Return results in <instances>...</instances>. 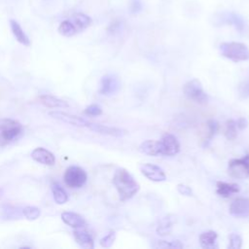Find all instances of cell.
Listing matches in <instances>:
<instances>
[{
  "label": "cell",
  "instance_id": "6da1fadb",
  "mask_svg": "<svg viewBox=\"0 0 249 249\" xmlns=\"http://www.w3.org/2000/svg\"><path fill=\"white\" fill-rule=\"evenodd\" d=\"M113 184L119 194L121 200L133 197L139 191L140 186L133 176L124 168H118L113 177Z\"/></svg>",
  "mask_w": 249,
  "mask_h": 249
},
{
  "label": "cell",
  "instance_id": "7a4b0ae2",
  "mask_svg": "<svg viewBox=\"0 0 249 249\" xmlns=\"http://www.w3.org/2000/svg\"><path fill=\"white\" fill-rule=\"evenodd\" d=\"M219 50L224 57L234 62L249 59V48L240 42H224L220 44Z\"/></svg>",
  "mask_w": 249,
  "mask_h": 249
},
{
  "label": "cell",
  "instance_id": "3957f363",
  "mask_svg": "<svg viewBox=\"0 0 249 249\" xmlns=\"http://www.w3.org/2000/svg\"><path fill=\"white\" fill-rule=\"evenodd\" d=\"M22 131L23 127L18 121L0 119V146H5L16 140Z\"/></svg>",
  "mask_w": 249,
  "mask_h": 249
},
{
  "label": "cell",
  "instance_id": "277c9868",
  "mask_svg": "<svg viewBox=\"0 0 249 249\" xmlns=\"http://www.w3.org/2000/svg\"><path fill=\"white\" fill-rule=\"evenodd\" d=\"M183 92L187 98L198 104H205L208 101V96L204 91L199 80L192 79L183 87Z\"/></svg>",
  "mask_w": 249,
  "mask_h": 249
},
{
  "label": "cell",
  "instance_id": "5b68a950",
  "mask_svg": "<svg viewBox=\"0 0 249 249\" xmlns=\"http://www.w3.org/2000/svg\"><path fill=\"white\" fill-rule=\"evenodd\" d=\"M63 179L65 184L73 189L83 187L88 179L87 172L80 166L71 165L66 168Z\"/></svg>",
  "mask_w": 249,
  "mask_h": 249
},
{
  "label": "cell",
  "instance_id": "8992f818",
  "mask_svg": "<svg viewBox=\"0 0 249 249\" xmlns=\"http://www.w3.org/2000/svg\"><path fill=\"white\" fill-rule=\"evenodd\" d=\"M229 174L237 179H245L249 177V154L239 159H232L228 165Z\"/></svg>",
  "mask_w": 249,
  "mask_h": 249
},
{
  "label": "cell",
  "instance_id": "52a82bcc",
  "mask_svg": "<svg viewBox=\"0 0 249 249\" xmlns=\"http://www.w3.org/2000/svg\"><path fill=\"white\" fill-rule=\"evenodd\" d=\"M219 23L217 24H228V25H233L234 28L239 31L243 32L245 29V22L243 18L235 13V12H224L217 16V19Z\"/></svg>",
  "mask_w": 249,
  "mask_h": 249
},
{
  "label": "cell",
  "instance_id": "ba28073f",
  "mask_svg": "<svg viewBox=\"0 0 249 249\" xmlns=\"http://www.w3.org/2000/svg\"><path fill=\"white\" fill-rule=\"evenodd\" d=\"M160 141L161 145V155L172 157L179 153L180 143L175 135L166 132L162 135Z\"/></svg>",
  "mask_w": 249,
  "mask_h": 249
},
{
  "label": "cell",
  "instance_id": "9c48e42d",
  "mask_svg": "<svg viewBox=\"0 0 249 249\" xmlns=\"http://www.w3.org/2000/svg\"><path fill=\"white\" fill-rule=\"evenodd\" d=\"M121 89V82L114 75H105L100 81L99 92L104 95H112L117 93Z\"/></svg>",
  "mask_w": 249,
  "mask_h": 249
},
{
  "label": "cell",
  "instance_id": "30bf717a",
  "mask_svg": "<svg viewBox=\"0 0 249 249\" xmlns=\"http://www.w3.org/2000/svg\"><path fill=\"white\" fill-rule=\"evenodd\" d=\"M139 168L142 174L153 182H162V181H165L166 179V176L163 170L156 164L143 163L139 166Z\"/></svg>",
  "mask_w": 249,
  "mask_h": 249
},
{
  "label": "cell",
  "instance_id": "8fae6325",
  "mask_svg": "<svg viewBox=\"0 0 249 249\" xmlns=\"http://www.w3.org/2000/svg\"><path fill=\"white\" fill-rule=\"evenodd\" d=\"M229 211L231 215L237 218L249 217V198L237 197L230 205Z\"/></svg>",
  "mask_w": 249,
  "mask_h": 249
},
{
  "label": "cell",
  "instance_id": "7c38bea8",
  "mask_svg": "<svg viewBox=\"0 0 249 249\" xmlns=\"http://www.w3.org/2000/svg\"><path fill=\"white\" fill-rule=\"evenodd\" d=\"M49 115L55 120H58L60 122H63L68 124L75 125V126H87V124L89 123L88 121H86L83 118H80V117L72 115V114H68L66 112L52 111L49 113Z\"/></svg>",
  "mask_w": 249,
  "mask_h": 249
},
{
  "label": "cell",
  "instance_id": "4fadbf2b",
  "mask_svg": "<svg viewBox=\"0 0 249 249\" xmlns=\"http://www.w3.org/2000/svg\"><path fill=\"white\" fill-rule=\"evenodd\" d=\"M87 127L94 132L104 134V135L116 136V137L124 136L126 133V131L124 129H122L119 127L109 126V125H105V124H93V123H89V122L88 123Z\"/></svg>",
  "mask_w": 249,
  "mask_h": 249
},
{
  "label": "cell",
  "instance_id": "5bb4252c",
  "mask_svg": "<svg viewBox=\"0 0 249 249\" xmlns=\"http://www.w3.org/2000/svg\"><path fill=\"white\" fill-rule=\"evenodd\" d=\"M31 158L35 161L45 164V165H53L55 163V158H54L53 154L51 153L49 150L42 148V147L35 148L31 152Z\"/></svg>",
  "mask_w": 249,
  "mask_h": 249
},
{
  "label": "cell",
  "instance_id": "9a60e30c",
  "mask_svg": "<svg viewBox=\"0 0 249 249\" xmlns=\"http://www.w3.org/2000/svg\"><path fill=\"white\" fill-rule=\"evenodd\" d=\"M73 235H74L76 242L81 247H83L85 249H92L94 247L93 237L91 236V234L89 231L82 230V228L74 230Z\"/></svg>",
  "mask_w": 249,
  "mask_h": 249
},
{
  "label": "cell",
  "instance_id": "2e32d148",
  "mask_svg": "<svg viewBox=\"0 0 249 249\" xmlns=\"http://www.w3.org/2000/svg\"><path fill=\"white\" fill-rule=\"evenodd\" d=\"M62 221L69 227L74 229L84 228L86 226V221L83 216L72 211H65L61 214Z\"/></svg>",
  "mask_w": 249,
  "mask_h": 249
},
{
  "label": "cell",
  "instance_id": "e0dca14e",
  "mask_svg": "<svg viewBox=\"0 0 249 249\" xmlns=\"http://www.w3.org/2000/svg\"><path fill=\"white\" fill-rule=\"evenodd\" d=\"M139 151L148 156H159L161 155V145L160 141L158 140H145L139 146Z\"/></svg>",
  "mask_w": 249,
  "mask_h": 249
},
{
  "label": "cell",
  "instance_id": "ac0fdd59",
  "mask_svg": "<svg viewBox=\"0 0 249 249\" xmlns=\"http://www.w3.org/2000/svg\"><path fill=\"white\" fill-rule=\"evenodd\" d=\"M217 194L222 197H230L231 195L239 192V186L235 183H228L224 181H218L216 184Z\"/></svg>",
  "mask_w": 249,
  "mask_h": 249
},
{
  "label": "cell",
  "instance_id": "d6986e66",
  "mask_svg": "<svg viewBox=\"0 0 249 249\" xmlns=\"http://www.w3.org/2000/svg\"><path fill=\"white\" fill-rule=\"evenodd\" d=\"M217 237H218V234L214 231H207L202 232L199 235L200 246L202 248H205V249L218 248Z\"/></svg>",
  "mask_w": 249,
  "mask_h": 249
},
{
  "label": "cell",
  "instance_id": "ffe728a7",
  "mask_svg": "<svg viewBox=\"0 0 249 249\" xmlns=\"http://www.w3.org/2000/svg\"><path fill=\"white\" fill-rule=\"evenodd\" d=\"M10 26H11V30H12V33H13L14 37L16 38V40L18 43H20L24 46H29L30 45L29 38L24 33L23 29L21 28V26L19 25V23L17 20L10 19Z\"/></svg>",
  "mask_w": 249,
  "mask_h": 249
},
{
  "label": "cell",
  "instance_id": "44dd1931",
  "mask_svg": "<svg viewBox=\"0 0 249 249\" xmlns=\"http://www.w3.org/2000/svg\"><path fill=\"white\" fill-rule=\"evenodd\" d=\"M39 100L43 105H45L46 107H49V108H66V107H69V104L66 101H64L60 98H57L55 96H53V95H48V94L40 95Z\"/></svg>",
  "mask_w": 249,
  "mask_h": 249
},
{
  "label": "cell",
  "instance_id": "7402d4cb",
  "mask_svg": "<svg viewBox=\"0 0 249 249\" xmlns=\"http://www.w3.org/2000/svg\"><path fill=\"white\" fill-rule=\"evenodd\" d=\"M72 22L74 23V25L76 26V28L79 32V31H82V30L88 28L91 24L92 19L90 18V17H89L86 14L77 13L73 16V21Z\"/></svg>",
  "mask_w": 249,
  "mask_h": 249
},
{
  "label": "cell",
  "instance_id": "603a6c76",
  "mask_svg": "<svg viewBox=\"0 0 249 249\" xmlns=\"http://www.w3.org/2000/svg\"><path fill=\"white\" fill-rule=\"evenodd\" d=\"M173 223H174V220L172 218L171 215H168V216H165L163 217L159 225H158V228H157V232L160 235H166L168 234L171 230H172V227H173Z\"/></svg>",
  "mask_w": 249,
  "mask_h": 249
},
{
  "label": "cell",
  "instance_id": "cb8c5ba5",
  "mask_svg": "<svg viewBox=\"0 0 249 249\" xmlns=\"http://www.w3.org/2000/svg\"><path fill=\"white\" fill-rule=\"evenodd\" d=\"M52 191H53V199L57 204H63L67 202L68 200V195L65 192V190L57 183L53 184L52 186Z\"/></svg>",
  "mask_w": 249,
  "mask_h": 249
},
{
  "label": "cell",
  "instance_id": "d4e9b609",
  "mask_svg": "<svg viewBox=\"0 0 249 249\" xmlns=\"http://www.w3.org/2000/svg\"><path fill=\"white\" fill-rule=\"evenodd\" d=\"M58 32L62 36L71 37V36L75 35L78 32V30L71 20L65 19L62 22H60V24L58 26Z\"/></svg>",
  "mask_w": 249,
  "mask_h": 249
},
{
  "label": "cell",
  "instance_id": "484cf974",
  "mask_svg": "<svg viewBox=\"0 0 249 249\" xmlns=\"http://www.w3.org/2000/svg\"><path fill=\"white\" fill-rule=\"evenodd\" d=\"M224 134L228 140H234L237 136V126L233 120H228L225 124Z\"/></svg>",
  "mask_w": 249,
  "mask_h": 249
},
{
  "label": "cell",
  "instance_id": "4316f807",
  "mask_svg": "<svg viewBox=\"0 0 249 249\" xmlns=\"http://www.w3.org/2000/svg\"><path fill=\"white\" fill-rule=\"evenodd\" d=\"M24 217L30 221L36 220L40 216V209L35 206H26L22 209Z\"/></svg>",
  "mask_w": 249,
  "mask_h": 249
},
{
  "label": "cell",
  "instance_id": "83f0119b",
  "mask_svg": "<svg viewBox=\"0 0 249 249\" xmlns=\"http://www.w3.org/2000/svg\"><path fill=\"white\" fill-rule=\"evenodd\" d=\"M229 248L231 249H239L242 247V238L237 233H231L229 237Z\"/></svg>",
  "mask_w": 249,
  "mask_h": 249
},
{
  "label": "cell",
  "instance_id": "f1b7e54d",
  "mask_svg": "<svg viewBox=\"0 0 249 249\" xmlns=\"http://www.w3.org/2000/svg\"><path fill=\"white\" fill-rule=\"evenodd\" d=\"M238 94H239V97L242 99L249 98V77L239 84Z\"/></svg>",
  "mask_w": 249,
  "mask_h": 249
},
{
  "label": "cell",
  "instance_id": "f546056e",
  "mask_svg": "<svg viewBox=\"0 0 249 249\" xmlns=\"http://www.w3.org/2000/svg\"><path fill=\"white\" fill-rule=\"evenodd\" d=\"M115 239H116V232L114 231H111L108 234H106L104 237L100 239V245L102 247L109 248L113 245Z\"/></svg>",
  "mask_w": 249,
  "mask_h": 249
},
{
  "label": "cell",
  "instance_id": "4dcf8cb0",
  "mask_svg": "<svg viewBox=\"0 0 249 249\" xmlns=\"http://www.w3.org/2000/svg\"><path fill=\"white\" fill-rule=\"evenodd\" d=\"M128 9H129L131 14L135 15V14H138L142 11L143 4H142L141 0H129Z\"/></svg>",
  "mask_w": 249,
  "mask_h": 249
},
{
  "label": "cell",
  "instance_id": "1f68e13d",
  "mask_svg": "<svg viewBox=\"0 0 249 249\" xmlns=\"http://www.w3.org/2000/svg\"><path fill=\"white\" fill-rule=\"evenodd\" d=\"M206 125L208 128V138L207 139H211L215 135V133L218 131L219 124L215 120H209L207 122Z\"/></svg>",
  "mask_w": 249,
  "mask_h": 249
},
{
  "label": "cell",
  "instance_id": "d6a6232c",
  "mask_svg": "<svg viewBox=\"0 0 249 249\" xmlns=\"http://www.w3.org/2000/svg\"><path fill=\"white\" fill-rule=\"evenodd\" d=\"M85 113L89 116H99L102 114V109L96 104H91L85 109Z\"/></svg>",
  "mask_w": 249,
  "mask_h": 249
},
{
  "label": "cell",
  "instance_id": "836d02e7",
  "mask_svg": "<svg viewBox=\"0 0 249 249\" xmlns=\"http://www.w3.org/2000/svg\"><path fill=\"white\" fill-rule=\"evenodd\" d=\"M158 246L159 247H170V248H182L183 244H181L179 240H174V241L159 240Z\"/></svg>",
  "mask_w": 249,
  "mask_h": 249
},
{
  "label": "cell",
  "instance_id": "e575fe53",
  "mask_svg": "<svg viewBox=\"0 0 249 249\" xmlns=\"http://www.w3.org/2000/svg\"><path fill=\"white\" fill-rule=\"evenodd\" d=\"M177 191L182 196H192L193 194H194L191 187H189L188 185H185V184H178L177 185Z\"/></svg>",
  "mask_w": 249,
  "mask_h": 249
},
{
  "label": "cell",
  "instance_id": "d590c367",
  "mask_svg": "<svg viewBox=\"0 0 249 249\" xmlns=\"http://www.w3.org/2000/svg\"><path fill=\"white\" fill-rule=\"evenodd\" d=\"M235 123H236L237 129H240V130L244 129V128L247 126V124H248L247 120H246L244 117H240V118H238V119H237V121H236Z\"/></svg>",
  "mask_w": 249,
  "mask_h": 249
},
{
  "label": "cell",
  "instance_id": "8d00e7d4",
  "mask_svg": "<svg viewBox=\"0 0 249 249\" xmlns=\"http://www.w3.org/2000/svg\"><path fill=\"white\" fill-rule=\"evenodd\" d=\"M120 27H121V22H120L119 20H114V21L109 25L108 30H109L110 32L114 33V32H116L117 30H119Z\"/></svg>",
  "mask_w": 249,
  "mask_h": 249
},
{
  "label": "cell",
  "instance_id": "74e56055",
  "mask_svg": "<svg viewBox=\"0 0 249 249\" xmlns=\"http://www.w3.org/2000/svg\"><path fill=\"white\" fill-rule=\"evenodd\" d=\"M0 194H1V190H0Z\"/></svg>",
  "mask_w": 249,
  "mask_h": 249
}]
</instances>
